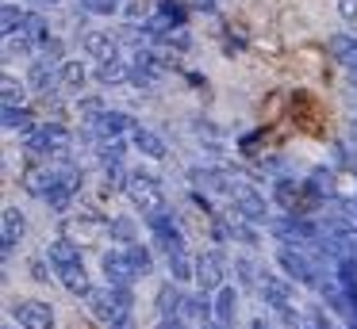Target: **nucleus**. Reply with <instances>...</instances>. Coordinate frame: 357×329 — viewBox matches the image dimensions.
<instances>
[{"mask_svg": "<svg viewBox=\"0 0 357 329\" xmlns=\"http://www.w3.org/2000/svg\"><path fill=\"white\" fill-rule=\"evenodd\" d=\"M127 142H131V150L139 153V157H146V161H154V165H162V161H169V142H165L158 130H150V127H135L131 134H127Z\"/></svg>", "mask_w": 357, "mask_h": 329, "instance_id": "obj_16", "label": "nucleus"}, {"mask_svg": "<svg viewBox=\"0 0 357 329\" xmlns=\"http://www.w3.org/2000/svg\"><path fill=\"white\" fill-rule=\"evenodd\" d=\"M8 329H16V326H8Z\"/></svg>", "mask_w": 357, "mask_h": 329, "instance_id": "obj_38", "label": "nucleus"}, {"mask_svg": "<svg viewBox=\"0 0 357 329\" xmlns=\"http://www.w3.org/2000/svg\"><path fill=\"white\" fill-rule=\"evenodd\" d=\"M47 264H50L47 252H43V260H31V264H27V272H31L35 283H50V272H54V268H47Z\"/></svg>", "mask_w": 357, "mask_h": 329, "instance_id": "obj_32", "label": "nucleus"}, {"mask_svg": "<svg viewBox=\"0 0 357 329\" xmlns=\"http://www.w3.org/2000/svg\"><path fill=\"white\" fill-rule=\"evenodd\" d=\"M20 142H24V153L35 161H62L73 153V130L66 122H35Z\"/></svg>", "mask_w": 357, "mask_h": 329, "instance_id": "obj_3", "label": "nucleus"}, {"mask_svg": "<svg viewBox=\"0 0 357 329\" xmlns=\"http://www.w3.org/2000/svg\"><path fill=\"white\" fill-rule=\"evenodd\" d=\"M127 61H131V84H139V88H146V84L162 81V61H158L154 50H146V46H135L131 54H127Z\"/></svg>", "mask_w": 357, "mask_h": 329, "instance_id": "obj_17", "label": "nucleus"}, {"mask_svg": "<svg viewBox=\"0 0 357 329\" xmlns=\"http://www.w3.org/2000/svg\"><path fill=\"white\" fill-rule=\"evenodd\" d=\"M108 237L116 245H135L139 241V222L127 218V214H112L108 218Z\"/></svg>", "mask_w": 357, "mask_h": 329, "instance_id": "obj_25", "label": "nucleus"}, {"mask_svg": "<svg viewBox=\"0 0 357 329\" xmlns=\"http://www.w3.org/2000/svg\"><path fill=\"white\" fill-rule=\"evenodd\" d=\"M12 318H16L20 329H54L58 326L54 306L43 303V298H20V303H12Z\"/></svg>", "mask_w": 357, "mask_h": 329, "instance_id": "obj_15", "label": "nucleus"}, {"mask_svg": "<svg viewBox=\"0 0 357 329\" xmlns=\"http://www.w3.org/2000/svg\"><path fill=\"white\" fill-rule=\"evenodd\" d=\"M27 4H35V8H39V12H47V8H50V12H54V8L62 4V0H27Z\"/></svg>", "mask_w": 357, "mask_h": 329, "instance_id": "obj_34", "label": "nucleus"}, {"mask_svg": "<svg viewBox=\"0 0 357 329\" xmlns=\"http://www.w3.org/2000/svg\"><path fill=\"white\" fill-rule=\"evenodd\" d=\"M100 275L108 283H119V287H135V283L142 280V272L135 268L127 245H112V249L100 252Z\"/></svg>", "mask_w": 357, "mask_h": 329, "instance_id": "obj_11", "label": "nucleus"}, {"mask_svg": "<svg viewBox=\"0 0 357 329\" xmlns=\"http://www.w3.org/2000/svg\"><path fill=\"white\" fill-rule=\"evenodd\" d=\"M354 134H357V119H354Z\"/></svg>", "mask_w": 357, "mask_h": 329, "instance_id": "obj_37", "label": "nucleus"}, {"mask_svg": "<svg viewBox=\"0 0 357 329\" xmlns=\"http://www.w3.org/2000/svg\"><path fill=\"white\" fill-rule=\"evenodd\" d=\"M93 77L100 84H131V61H127V54L116 61H104V65H96Z\"/></svg>", "mask_w": 357, "mask_h": 329, "instance_id": "obj_23", "label": "nucleus"}, {"mask_svg": "<svg viewBox=\"0 0 357 329\" xmlns=\"http://www.w3.org/2000/svg\"><path fill=\"white\" fill-rule=\"evenodd\" d=\"M0 119H4V130H8V134H20V138L35 127V115H31V107H27V104L4 107V111H0Z\"/></svg>", "mask_w": 357, "mask_h": 329, "instance_id": "obj_24", "label": "nucleus"}, {"mask_svg": "<svg viewBox=\"0 0 357 329\" xmlns=\"http://www.w3.org/2000/svg\"><path fill=\"white\" fill-rule=\"evenodd\" d=\"M81 54H85L89 61H96V65H104V61L123 58V42H119L116 31L93 27V31H85V38H81Z\"/></svg>", "mask_w": 357, "mask_h": 329, "instance_id": "obj_14", "label": "nucleus"}, {"mask_svg": "<svg viewBox=\"0 0 357 329\" xmlns=\"http://www.w3.org/2000/svg\"><path fill=\"white\" fill-rule=\"evenodd\" d=\"M104 329H135V310H131V314H119V318L108 321Z\"/></svg>", "mask_w": 357, "mask_h": 329, "instance_id": "obj_33", "label": "nucleus"}, {"mask_svg": "<svg viewBox=\"0 0 357 329\" xmlns=\"http://www.w3.org/2000/svg\"><path fill=\"white\" fill-rule=\"evenodd\" d=\"M47 260H50V268H54V280L62 283L73 298H89V291H93L96 283L89 280V268H85V260H81V245H73L70 237L58 234L54 241H47Z\"/></svg>", "mask_w": 357, "mask_h": 329, "instance_id": "obj_1", "label": "nucleus"}, {"mask_svg": "<svg viewBox=\"0 0 357 329\" xmlns=\"http://www.w3.org/2000/svg\"><path fill=\"white\" fill-rule=\"evenodd\" d=\"M211 314H215V321L227 329L238 321V287H234V283H223V287L211 295Z\"/></svg>", "mask_w": 357, "mask_h": 329, "instance_id": "obj_20", "label": "nucleus"}, {"mask_svg": "<svg viewBox=\"0 0 357 329\" xmlns=\"http://www.w3.org/2000/svg\"><path fill=\"white\" fill-rule=\"evenodd\" d=\"M58 234L70 237L73 245L81 249H96L100 241H108V214H96V211H77V214H66Z\"/></svg>", "mask_w": 357, "mask_h": 329, "instance_id": "obj_7", "label": "nucleus"}, {"mask_svg": "<svg viewBox=\"0 0 357 329\" xmlns=\"http://www.w3.org/2000/svg\"><path fill=\"white\" fill-rule=\"evenodd\" d=\"M77 4L89 15H116L119 12V0H77Z\"/></svg>", "mask_w": 357, "mask_h": 329, "instance_id": "obj_30", "label": "nucleus"}, {"mask_svg": "<svg viewBox=\"0 0 357 329\" xmlns=\"http://www.w3.org/2000/svg\"><path fill=\"white\" fill-rule=\"evenodd\" d=\"M338 19L349 31H357V0H338Z\"/></svg>", "mask_w": 357, "mask_h": 329, "instance_id": "obj_31", "label": "nucleus"}, {"mask_svg": "<svg viewBox=\"0 0 357 329\" xmlns=\"http://www.w3.org/2000/svg\"><path fill=\"white\" fill-rule=\"evenodd\" d=\"M146 230H150V245L162 252H177V249H188L185 245V230H181L177 214L165 207L162 214H154V218H146Z\"/></svg>", "mask_w": 357, "mask_h": 329, "instance_id": "obj_12", "label": "nucleus"}, {"mask_svg": "<svg viewBox=\"0 0 357 329\" xmlns=\"http://www.w3.org/2000/svg\"><path fill=\"white\" fill-rule=\"evenodd\" d=\"M50 180H54V161H35L31 157V165L20 172V188L35 199H43L50 191Z\"/></svg>", "mask_w": 357, "mask_h": 329, "instance_id": "obj_19", "label": "nucleus"}, {"mask_svg": "<svg viewBox=\"0 0 357 329\" xmlns=\"http://www.w3.org/2000/svg\"><path fill=\"white\" fill-rule=\"evenodd\" d=\"M73 111L81 115V122H93L100 111H108V104H104L100 96H77L73 99Z\"/></svg>", "mask_w": 357, "mask_h": 329, "instance_id": "obj_28", "label": "nucleus"}, {"mask_svg": "<svg viewBox=\"0 0 357 329\" xmlns=\"http://www.w3.org/2000/svg\"><path fill=\"white\" fill-rule=\"evenodd\" d=\"M204 329H227V326H219V321H208V326H204Z\"/></svg>", "mask_w": 357, "mask_h": 329, "instance_id": "obj_36", "label": "nucleus"}, {"mask_svg": "<svg viewBox=\"0 0 357 329\" xmlns=\"http://www.w3.org/2000/svg\"><path fill=\"white\" fill-rule=\"evenodd\" d=\"M192 283H196V291H204V295H215V291L227 283V257H223V252L204 249L200 257H196Z\"/></svg>", "mask_w": 357, "mask_h": 329, "instance_id": "obj_13", "label": "nucleus"}, {"mask_svg": "<svg viewBox=\"0 0 357 329\" xmlns=\"http://www.w3.org/2000/svg\"><path fill=\"white\" fill-rule=\"evenodd\" d=\"M85 127V138L89 142H116V138L131 134L135 127H139V119H135L131 111H119V107H108V111H100L93 122H81Z\"/></svg>", "mask_w": 357, "mask_h": 329, "instance_id": "obj_9", "label": "nucleus"}, {"mask_svg": "<svg viewBox=\"0 0 357 329\" xmlns=\"http://www.w3.org/2000/svg\"><path fill=\"white\" fill-rule=\"evenodd\" d=\"M27 88H31V84L16 81L12 73H4V81H0V99H4V107H20V104H27Z\"/></svg>", "mask_w": 357, "mask_h": 329, "instance_id": "obj_26", "label": "nucleus"}, {"mask_svg": "<svg viewBox=\"0 0 357 329\" xmlns=\"http://www.w3.org/2000/svg\"><path fill=\"white\" fill-rule=\"evenodd\" d=\"M307 329H342L326 306H307Z\"/></svg>", "mask_w": 357, "mask_h": 329, "instance_id": "obj_29", "label": "nucleus"}, {"mask_svg": "<svg viewBox=\"0 0 357 329\" xmlns=\"http://www.w3.org/2000/svg\"><path fill=\"white\" fill-rule=\"evenodd\" d=\"M85 306H89V314H93L100 326H108V321L119 318V314H131L135 310V287H119V283L104 280L100 287L89 291Z\"/></svg>", "mask_w": 357, "mask_h": 329, "instance_id": "obj_5", "label": "nucleus"}, {"mask_svg": "<svg viewBox=\"0 0 357 329\" xmlns=\"http://www.w3.org/2000/svg\"><path fill=\"white\" fill-rule=\"evenodd\" d=\"M250 329H273V321H265V318H254V321H250Z\"/></svg>", "mask_w": 357, "mask_h": 329, "instance_id": "obj_35", "label": "nucleus"}, {"mask_svg": "<svg viewBox=\"0 0 357 329\" xmlns=\"http://www.w3.org/2000/svg\"><path fill=\"white\" fill-rule=\"evenodd\" d=\"M154 310H158V329H185V291L177 280L158 283L154 291Z\"/></svg>", "mask_w": 357, "mask_h": 329, "instance_id": "obj_8", "label": "nucleus"}, {"mask_svg": "<svg viewBox=\"0 0 357 329\" xmlns=\"http://www.w3.org/2000/svg\"><path fill=\"white\" fill-rule=\"evenodd\" d=\"M185 321L188 326H208V321H215V314H211V295H204V291L185 295Z\"/></svg>", "mask_w": 357, "mask_h": 329, "instance_id": "obj_22", "label": "nucleus"}, {"mask_svg": "<svg viewBox=\"0 0 357 329\" xmlns=\"http://www.w3.org/2000/svg\"><path fill=\"white\" fill-rule=\"evenodd\" d=\"M123 195L131 199V207L142 214V222H146V218H154V214H162L165 207H169V195H165V184H162V176H158L154 168H146V165L131 168V176H127V188H123Z\"/></svg>", "mask_w": 357, "mask_h": 329, "instance_id": "obj_2", "label": "nucleus"}, {"mask_svg": "<svg viewBox=\"0 0 357 329\" xmlns=\"http://www.w3.org/2000/svg\"><path fill=\"white\" fill-rule=\"evenodd\" d=\"M58 77H62V88L73 92V96H81L85 84H89V69H85L81 58H62L58 61Z\"/></svg>", "mask_w": 357, "mask_h": 329, "instance_id": "obj_21", "label": "nucleus"}, {"mask_svg": "<svg viewBox=\"0 0 357 329\" xmlns=\"http://www.w3.org/2000/svg\"><path fill=\"white\" fill-rule=\"evenodd\" d=\"M257 295H261V303L277 314V310H284V306L296 303V283L288 280L284 272H277V268H261V275H257Z\"/></svg>", "mask_w": 357, "mask_h": 329, "instance_id": "obj_10", "label": "nucleus"}, {"mask_svg": "<svg viewBox=\"0 0 357 329\" xmlns=\"http://www.w3.org/2000/svg\"><path fill=\"white\" fill-rule=\"evenodd\" d=\"M81 188H85V172L73 165V157H62L54 161V180H50V191L43 195V203L50 211H70V203L81 195Z\"/></svg>", "mask_w": 357, "mask_h": 329, "instance_id": "obj_6", "label": "nucleus"}, {"mask_svg": "<svg viewBox=\"0 0 357 329\" xmlns=\"http://www.w3.org/2000/svg\"><path fill=\"white\" fill-rule=\"evenodd\" d=\"M273 260H277V268L288 275L292 283H300V287H323V280H326V272H323V264L315 260V252L311 249H303V245H292V241H280L277 245V252H273Z\"/></svg>", "mask_w": 357, "mask_h": 329, "instance_id": "obj_4", "label": "nucleus"}, {"mask_svg": "<svg viewBox=\"0 0 357 329\" xmlns=\"http://www.w3.org/2000/svg\"><path fill=\"white\" fill-rule=\"evenodd\" d=\"M185 329H192V326H185Z\"/></svg>", "mask_w": 357, "mask_h": 329, "instance_id": "obj_39", "label": "nucleus"}, {"mask_svg": "<svg viewBox=\"0 0 357 329\" xmlns=\"http://www.w3.org/2000/svg\"><path fill=\"white\" fill-rule=\"evenodd\" d=\"M127 252H131L135 268L142 272V280H150V275H154V249L142 245V241H135V245H127Z\"/></svg>", "mask_w": 357, "mask_h": 329, "instance_id": "obj_27", "label": "nucleus"}, {"mask_svg": "<svg viewBox=\"0 0 357 329\" xmlns=\"http://www.w3.org/2000/svg\"><path fill=\"white\" fill-rule=\"evenodd\" d=\"M27 237V214L20 211V207H4V218H0V245H4V257H12V252L24 245Z\"/></svg>", "mask_w": 357, "mask_h": 329, "instance_id": "obj_18", "label": "nucleus"}]
</instances>
